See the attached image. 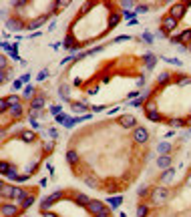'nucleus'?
<instances>
[{
  "instance_id": "9d476101",
  "label": "nucleus",
  "mask_w": 191,
  "mask_h": 217,
  "mask_svg": "<svg viewBox=\"0 0 191 217\" xmlns=\"http://www.w3.org/2000/svg\"><path fill=\"white\" fill-rule=\"evenodd\" d=\"M42 105H44V96L40 95V96H34L32 101H30V109L32 111H40L42 109Z\"/></svg>"
},
{
  "instance_id": "1a4fd4ad",
  "label": "nucleus",
  "mask_w": 191,
  "mask_h": 217,
  "mask_svg": "<svg viewBox=\"0 0 191 217\" xmlns=\"http://www.w3.org/2000/svg\"><path fill=\"white\" fill-rule=\"evenodd\" d=\"M173 42H191V28H187V30H183L181 34L173 36Z\"/></svg>"
},
{
  "instance_id": "2eb2a0df",
  "label": "nucleus",
  "mask_w": 191,
  "mask_h": 217,
  "mask_svg": "<svg viewBox=\"0 0 191 217\" xmlns=\"http://www.w3.org/2000/svg\"><path fill=\"white\" fill-rule=\"evenodd\" d=\"M32 203H34V195H26V197L20 201V207H22V209H28Z\"/></svg>"
},
{
  "instance_id": "58836bf2",
  "label": "nucleus",
  "mask_w": 191,
  "mask_h": 217,
  "mask_svg": "<svg viewBox=\"0 0 191 217\" xmlns=\"http://www.w3.org/2000/svg\"><path fill=\"white\" fill-rule=\"evenodd\" d=\"M123 16H125V18H129V20H133V18H135V12H127V10H125Z\"/></svg>"
},
{
  "instance_id": "a19ab883",
  "label": "nucleus",
  "mask_w": 191,
  "mask_h": 217,
  "mask_svg": "<svg viewBox=\"0 0 191 217\" xmlns=\"http://www.w3.org/2000/svg\"><path fill=\"white\" fill-rule=\"evenodd\" d=\"M123 40H131V36H127V34H125V36H119V38H115V42H123Z\"/></svg>"
},
{
  "instance_id": "4468645a",
  "label": "nucleus",
  "mask_w": 191,
  "mask_h": 217,
  "mask_svg": "<svg viewBox=\"0 0 191 217\" xmlns=\"http://www.w3.org/2000/svg\"><path fill=\"white\" fill-rule=\"evenodd\" d=\"M67 161H68V165H76V163H79V153H76V151H68V153H67Z\"/></svg>"
},
{
  "instance_id": "8fccbe9b",
  "label": "nucleus",
  "mask_w": 191,
  "mask_h": 217,
  "mask_svg": "<svg viewBox=\"0 0 191 217\" xmlns=\"http://www.w3.org/2000/svg\"><path fill=\"white\" fill-rule=\"evenodd\" d=\"M44 217H57V215H54V213H50V211H46V213H44Z\"/></svg>"
},
{
  "instance_id": "20e7f679",
  "label": "nucleus",
  "mask_w": 191,
  "mask_h": 217,
  "mask_svg": "<svg viewBox=\"0 0 191 217\" xmlns=\"http://www.w3.org/2000/svg\"><path fill=\"white\" fill-rule=\"evenodd\" d=\"M161 26H163V32H171V30L177 28V20L173 18L171 14H167V16L161 18Z\"/></svg>"
},
{
  "instance_id": "cd10ccee",
  "label": "nucleus",
  "mask_w": 191,
  "mask_h": 217,
  "mask_svg": "<svg viewBox=\"0 0 191 217\" xmlns=\"http://www.w3.org/2000/svg\"><path fill=\"white\" fill-rule=\"evenodd\" d=\"M173 175H175V169H167V171H165V173L161 175V179H163V181H169V179H171Z\"/></svg>"
},
{
  "instance_id": "dca6fc26",
  "label": "nucleus",
  "mask_w": 191,
  "mask_h": 217,
  "mask_svg": "<svg viewBox=\"0 0 191 217\" xmlns=\"http://www.w3.org/2000/svg\"><path fill=\"white\" fill-rule=\"evenodd\" d=\"M121 125L123 127H133L135 125V117L133 115H125L123 119H121Z\"/></svg>"
},
{
  "instance_id": "f704fd0d",
  "label": "nucleus",
  "mask_w": 191,
  "mask_h": 217,
  "mask_svg": "<svg viewBox=\"0 0 191 217\" xmlns=\"http://www.w3.org/2000/svg\"><path fill=\"white\" fill-rule=\"evenodd\" d=\"M57 121H58V123H61V125H67L68 117H67V115H58V117H57Z\"/></svg>"
},
{
  "instance_id": "79ce46f5",
  "label": "nucleus",
  "mask_w": 191,
  "mask_h": 217,
  "mask_svg": "<svg viewBox=\"0 0 191 217\" xmlns=\"http://www.w3.org/2000/svg\"><path fill=\"white\" fill-rule=\"evenodd\" d=\"M75 111H86V105H75Z\"/></svg>"
},
{
  "instance_id": "bb28decb",
  "label": "nucleus",
  "mask_w": 191,
  "mask_h": 217,
  "mask_svg": "<svg viewBox=\"0 0 191 217\" xmlns=\"http://www.w3.org/2000/svg\"><path fill=\"white\" fill-rule=\"evenodd\" d=\"M10 115L14 117V119H20V115H22V109H20V107H12V109H10Z\"/></svg>"
},
{
  "instance_id": "603ef678",
  "label": "nucleus",
  "mask_w": 191,
  "mask_h": 217,
  "mask_svg": "<svg viewBox=\"0 0 191 217\" xmlns=\"http://www.w3.org/2000/svg\"><path fill=\"white\" fill-rule=\"evenodd\" d=\"M189 183H191V177H189Z\"/></svg>"
},
{
  "instance_id": "4be33fe9",
  "label": "nucleus",
  "mask_w": 191,
  "mask_h": 217,
  "mask_svg": "<svg viewBox=\"0 0 191 217\" xmlns=\"http://www.w3.org/2000/svg\"><path fill=\"white\" fill-rule=\"evenodd\" d=\"M64 46L67 48H76L75 46V36H72V34H68L67 38H64Z\"/></svg>"
},
{
  "instance_id": "b1692460",
  "label": "nucleus",
  "mask_w": 191,
  "mask_h": 217,
  "mask_svg": "<svg viewBox=\"0 0 191 217\" xmlns=\"http://www.w3.org/2000/svg\"><path fill=\"white\" fill-rule=\"evenodd\" d=\"M34 91H36L34 87L26 85V89H24V96H26V99H32V96H34Z\"/></svg>"
},
{
  "instance_id": "a211bd4d",
  "label": "nucleus",
  "mask_w": 191,
  "mask_h": 217,
  "mask_svg": "<svg viewBox=\"0 0 191 217\" xmlns=\"http://www.w3.org/2000/svg\"><path fill=\"white\" fill-rule=\"evenodd\" d=\"M20 137H22V141H26V143H30V141L36 139V135H34L32 131H22V135H20Z\"/></svg>"
},
{
  "instance_id": "f8f14e48",
  "label": "nucleus",
  "mask_w": 191,
  "mask_h": 217,
  "mask_svg": "<svg viewBox=\"0 0 191 217\" xmlns=\"http://www.w3.org/2000/svg\"><path fill=\"white\" fill-rule=\"evenodd\" d=\"M121 22V14L119 12H113V14L109 16V28H117Z\"/></svg>"
},
{
  "instance_id": "412c9836",
  "label": "nucleus",
  "mask_w": 191,
  "mask_h": 217,
  "mask_svg": "<svg viewBox=\"0 0 191 217\" xmlns=\"http://www.w3.org/2000/svg\"><path fill=\"white\" fill-rule=\"evenodd\" d=\"M76 203H81V205H89L91 199L86 197V195H83V193H79V195H76Z\"/></svg>"
},
{
  "instance_id": "393cba45",
  "label": "nucleus",
  "mask_w": 191,
  "mask_h": 217,
  "mask_svg": "<svg viewBox=\"0 0 191 217\" xmlns=\"http://www.w3.org/2000/svg\"><path fill=\"white\" fill-rule=\"evenodd\" d=\"M147 96H149V92H147V95H143V96H139V99H135V101L131 103V107H141V105L145 103V99H147Z\"/></svg>"
},
{
  "instance_id": "39448f33",
  "label": "nucleus",
  "mask_w": 191,
  "mask_h": 217,
  "mask_svg": "<svg viewBox=\"0 0 191 217\" xmlns=\"http://www.w3.org/2000/svg\"><path fill=\"white\" fill-rule=\"evenodd\" d=\"M187 6H189V4H181V2H177V4H173V6H171L169 14H171L175 20H179L183 14H185V8H187Z\"/></svg>"
},
{
  "instance_id": "c85d7f7f",
  "label": "nucleus",
  "mask_w": 191,
  "mask_h": 217,
  "mask_svg": "<svg viewBox=\"0 0 191 217\" xmlns=\"http://www.w3.org/2000/svg\"><path fill=\"white\" fill-rule=\"evenodd\" d=\"M147 211H149L147 205H139V207H137V215L139 217H147Z\"/></svg>"
},
{
  "instance_id": "72a5a7b5",
  "label": "nucleus",
  "mask_w": 191,
  "mask_h": 217,
  "mask_svg": "<svg viewBox=\"0 0 191 217\" xmlns=\"http://www.w3.org/2000/svg\"><path fill=\"white\" fill-rule=\"evenodd\" d=\"M0 109H2V113H6V109H8V101H6V96L0 101Z\"/></svg>"
},
{
  "instance_id": "37998d69",
  "label": "nucleus",
  "mask_w": 191,
  "mask_h": 217,
  "mask_svg": "<svg viewBox=\"0 0 191 217\" xmlns=\"http://www.w3.org/2000/svg\"><path fill=\"white\" fill-rule=\"evenodd\" d=\"M95 217H113V215H111V211H109V209H107L105 213H99V215H95Z\"/></svg>"
},
{
  "instance_id": "a878e982",
  "label": "nucleus",
  "mask_w": 191,
  "mask_h": 217,
  "mask_svg": "<svg viewBox=\"0 0 191 217\" xmlns=\"http://www.w3.org/2000/svg\"><path fill=\"white\" fill-rule=\"evenodd\" d=\"M147 117H149L151 121H161V113H159V111H149Z\"/></svg>"
},
{
  "instance_id": "ea45409f",
  "label": "nucleus",
  "mask_w": 191,
  "mask_h": 217,
  "mask_svg": "<svg viewBox=\"0 0 191 217\" xmlns=\"http://www.w3.org/2000/svg\"><path fill=\"white\" fill-rule=\"evenodd\" d=\"M165 60H167V63H171V64H181V60H179V58H165Z\"/></svg>"
},
{
  "instance_id": "c03bdc74",
  "label": "nucleus",
  "mask_w": 191,
  "mask_h": 217,
  "mask_svg": "<svg viewBox=\"0 0 191 217\" xmlns=\"http://www.w3.org/2000/svg\"><path fill=\"white\" fill-rule=\"evenodd\" d=\"M86 183L91 185V187H97V183H95V179H91V177H86Z\"/></svg>"
},
{
  "instance_id": "de8ad7c7",
  "label": "nucleus",
  "mask_w": 191,
  "mask_h": 217,
  "mask_svg": "<svg viewBox=\"0 0 191 217\" xmlns=\"http://www.w3.org/2000/svg\"><path fill=\"white\" fill-rule=\"evenodd\" d=\"M139 195H141V197H143V195H147V189L141 187V189H139Z\"/></svg>"
},
{
  "instance_id": "7ed1b4c3",
  "label": "nucleus",
  "mask_w": 191,
  "mask_h": 217,
  "mask_svg": "<svg viewBox=\"0 0 191 217\" xmlns=\"http://www.w3.org/2000/svg\"><path fill=\"white\" fill-rule=\"evenodd\" d=\"M151 199H153V203H163V201H167L169 199V189L167 187H157L155 191L151 193Z\"/></svg>"
},
{
  "instance_id": "ddd939ff",
  "label": "nucleus",
  "mask_w": 191,
  "mask_h": 217,
  "mask_svg": "<svg viewBox=\"0 0 191 217\" xmlns=\"http://www.w3.org/2000/svg\"><path fill=\"white\" fill-rule=\"evenodd\" d=\"M169 165H171V157H169V155H163V157L157 159V167L159 169H167Z\"/></svg>"
},
{
  "instance_id": "a18cd8bd",
  "label": "nucleus",
  "mask_w": 191,
  "mask_h": 217,
  "mask_svg": "<svg viewBox=\"0 0 191 217\" xmlns=\"http://www.w3.org/2000/svg\"><path fill=\"white\" fill-rule=\"evenodd\" d=\"M189 82H191V78H181V81H179V85H189Z\"/></svg>"
},
{
  "instance_id": "f3484780",
  "label": "nucleus",
  "mask_w": 191,
  "mask_h": 217,
  "mask_svg": "<svg viewBox=\"0 0 191 217\" xmlns=\"http://www.w3.org/2000/svg\"><path fill=\"white\" fill-rule=\"evenodd\" d=\"M169 151H171V145L169 143H159L157 145V153L159 155H165V153H169Z\"/></svg>"
},
{
  "instance_id": "4c0bfd02",
  "label": "nucleus",
  "mask_w": 191,
  "mask_h": 217,
  "mask_svg": "<svg viewBox=\"0 0 191 217\" xmlns=\"http://www.w3.org/2000/svg\"><path fill=\"white\" fill-rule=\"evenodd\" d=\"M61 109H62V107H58V105H57V107H53V109H50V113L58 117V115H61Z\"/></svg>"
},
{
  "instance_id": "6e6552de",
  "label": "nucleus",
  "mask_w": 191,
  "mask_h": 217,
  "mask_svg": "<svg viewBox=\"0 0 191 217\" xmlns=\"http://www.w3.org/2000/svg\"><path fill=\"white\" fill-rule=\"evenodd\" d=\"M147 139H149V133L143 127H137V129H135V141H137V143H147Z\"/></svg>"
},
{
  "instance_id": "c756f323",
  "label": "nucleus",
  "mask_w": 191,
  "mask_h": 217,
  "mask_svg": "<svg viewBox=\"0 0 191 217\" xmlns=\"http://www.w3.org/2000/svg\"><path fill=\"white\" fill-rule=\"evenodd\" d=\"M8 28H10V30H20V28H22V24L16 22V20H10V22H8Z\"/></svg>"
},
{
  "instance_id": "6ab92c4d",
  "label": "nucleus",
  "mask_w": 191,
  "mask_h": 217,
  "mask_svg": "<svg viewBox=\"0 0 191 217\" xmlns=\"http://www.w3.org/2000/svg\"><path fill=\"white\" fill-rule=\"evenodd\" d=\"M123 203V199L121 197H109V205H111V209H117Z\"/></svg>"
},
{
  "instance_id": "09e8293b",
  "label": "nucleus",
  "mask_w": 191,
  "mask_h": 217,
  "mask_svg": "<svg viewBox=\"0 0 191 217\" xmlns=\"http://www.w3.org/2000/svg\"><path fill=\"white\" fill-rule=\"evenodd\" d=\"M22 87V81H14V89H20Z\"/></svg>"
},
{
  "instance_id": "0eeeda50",
  "label": "nucleus",
  "mask_w": 191,
  "mask_h": 217,
  "mask_svg": "<svg viewBox=\"0 0 191 217\" xmlns=\"http://www.w3.org/2000/svg\"><path fill=\"white\" fill-rule=\"evenodd\" d=\"M18 215V207L16 205H8V203H2V217H14Z\"/></svg>"
},
{
  "instance_id": "2f4dec72",
  "label": "nucleus",
  "mask_w": 191,
  "mask_h": 217,
  "mask_svg": "<svg viewBox=\"0 0 191 217\" xmlns=\"http://www.w3.org/2000/svg\"><path fill=\"white\" fill-rule=\"evenodd\" d=\"M167 81H169V72H161L159 74V85H165Z\"/></svg>"
},
{
  "instance_id": "f257e3e1",
  "label": "nucleus",
  "mask_w": 191,
  "mask_h": 217,
  "mask_svg": "<svg viewBox=\"0 0 191 217\" xmlns=\"http://www.w3.org/2000/svg\"><path fill=\"white\" fill-rule=\"evenodd\" d=\"M0 193H2V199L12 197L14 201H22V199L28 195L24 189H20V187H10V185H2V187H0Z\"/></svg>"
},
{
  "instance_id": "49530a36",
  "label": "nucleus",
  "mask_w": 191,
  "mask_h": 217,
  "mask_svg": "<svg viewBox=\"0 0 191 217\" xmlns=\"http://www.w3.org/2000/svg\"><path fill=\"white\" fill-rule=\"evenodd\" d=\"M20 81H22V82H28V81H30V74H22V78H20Z\"/></svg>"
},
{
  "instance_id": "473e14b6",
  "label": "nucleus",
  "mask_w": 191,
  "mask_h": 217,
  "mask_svg": "<svg viewBox=\"0 0 191 217\" xmlns=\"http://www.w3.org/2000/svg\"><path fill=\"white\" fill-rule=\"evenodd\" d=\"M171 125H173V127H183V125H185V121H183V119H173Z\"/></svg>"
},
{
  "instance_id": "3c124183",
  "label": "nucleus",
  "mask_w": 191,
  "mask_h": 217,
  "mask_svg": "<svg viewBox=\"0 0 191 217\" xmlns=\"http://www.w3.org/2000/svg\"><path fill=\"white\" fill-rule=\"evenodd\" d=\"M187 50H189V52H191V42H189V44H187Z\"/></svg>"
},
{
  "instance_id": "f03ea898",
  "label": "nucleus",
  "mask_w": 191,
  "mask_h": 217,
  "mask_svg": "<svg viewBox=\"0 0 191 217\" xmlns=\"http://www.w3.org/2000/svg\"><path fill=\"white\" fill-rule=\"evenodd\" d=\"M61 197H62V193H61V191H57V193H53V195L44 197V199H42V203H40V211H42V213H46L48 209H50V207L54 205V201H58Z\"/></svg>"
},
{
  "instance_id": "423d86ee",
  "label": "nucleus",
  "mask_w": 191,
  "mask_h": 217,
  "mask_svg": "<svg viewBox=\"0 0 191 217\" xmlns=\"http://www.w3.org/2000/svg\"><path fill=\"white\" fill-rule=\"evenodd\" d=\"M86 209H89L93 215H99V213H105L107 211L105 203H103V201H93V199H91V203L86 205Z\"/></svg>"
},
{
  "instance_id": "5701e85b",
  "label": "nucleus",
  "mask_w": 191,
  "mask_h": 217,
  "mask_svg": "<svg viewBox=\"0 0 191 217\" xmlns=\"http://www.w3.org/2000/svg\"><path fill=\"white\" fill-rule=\"evenodd\" d=\"M6 101H8V105H12V107H20V99L18 96H6Z\"/></svg>"
},
{
  "instance_id": "c9c22d12",
  "label": "nucleus",
  "mask_w": 191,
  "mask_h": 217,
  "mask_svg": "<svg viewBox=\"0 0 191 217\" xmlns=\"http://www.w3.org/2000/svg\"><path fill=\"white\" fill-rule=\"evenodd\" d=\"M141 38H143V40H145V42H147V44H151V42H153V36H151V34H149V32H145L143 36H141Z\"/></svg>"
},
{
  "instance_id": "9b49d317",
  "label": "nucleus",
  "mask_w": 191,
  "mask_h": 217,
  "mask_svg": "<svg viewBox=\"0 0 191 217\" xmlns=\"http://www.w3.org/2000/svg\"><path fill=\"white\" fill-rule=\"evenodd\" d=\"M44 22H46V16H40V18H36V20H32V22H28V24H26V28H30V30H36L38 26H42Z\"/></svg>"
},
{
  "instance_id": "7c9ffc66",
  "label": "nucleus",
  "mask_w": 191,
  "mask_h": 217,
  "mask_svg": "<svg viewBox=\"0 0 191 217\" xmlns=\"http://www.w3.org/2000/svg\"><path fill=\"white\" fill-rule=\"evenodd\" d=\"M141 12H149V6H147V4H137L135 14H141Z\"/></svg>"
},
{
  "instance_id": "aec40b11",
  "label": "nucleus",
  "mask_w": 191,
  "mask_h": 217,
  "mask_svg": "<svg viewBox=\"0 0 191 217\" xmlns=\"http://www.w3.org/2000/svg\"><path fill=\"white\" fill-rule=\"evenodd\" d=\"M143 58H145V64H147L149 68H151L153 64H155V60H157V56H155V54H145Z\"/></svg>"
},
{
  "instance_id": "e433bc0d",
  "label": "nucleus",
  "mask_w": 191,
  "mask_h": 217,
  "mask_svg": "<svg viewBox=\"0 0 191 217\" xmlns=\"http://www.w3.org/2000/svg\"><path fill=\"white\" fill-rule=\"evenodd\" d=\"M46 74H48V71H40V72L36 74V78H38V81H44V78H46Z\"/></svg>"
}]
</instances>
